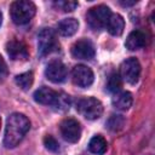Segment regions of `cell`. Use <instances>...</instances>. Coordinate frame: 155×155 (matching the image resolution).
I'll list each match as a JSON object with an SVG mask.
<instances>
[{
    "label": "cell",
    "instance_id": "obj_1",
    "mask_svg": "<svg viewBox=\"0 0 155 155\" xmlns=\"http://www.w3.org/2000/svg\"><path fill=\"white\" fill-rule=\"evenodd\" d=\"M30 122L28 117L19 113H13L7 117L5 136H4V145L6 148H15L17 147L27 132L29 131Z\"/></svg>",
    "mask_w": 155,
    "mask_h": 155
},
{
    "label": "cell",
    "instance_id": "obj_2",
    "mask_svg": "<svg viewBox=\"0 0 155 155\" xmlns=\"http://www.w3.org/2000/svg\"><path fill=\"white\" fill-rule=\"evenodd\" d=\"M10 12H11V18L13 23L18 25H23L29 23L31 18L35 16L36 7L29 0H18L12 2Z\"/></svg>",
    "mask_w": 155,
    "mask_h": 155
},
{
    "label": "cell",
    "instance_id": "obj_3",
    "mask_svg": "<svg viewBox=\"0 0 155 155\" xmlns=\"http://www.w3.org/2000/svg\"><path fill=\"white\" fill-rule=\"evenodd\" d=\"M76 110L85 119L96 120L103 114V105L94 97H82L76 102Z\"/></svg>",
    "mask_w": 155,
    "mask_h": 155
},
{
    "label": "cell",
    "instance_id": "obj_4",
    "mask_svg": "<svg viewBox=\"0 0 155 155\" xmlns=\"http://www.w3.org/2000/svg\"><path fill=\"white\" fill-rule=\"evenodd\" d=\"M110 16H111V12L108 6L98 5L87 11L86 22L93 30H99V29L107 27Z\"/></svg>",
    "mask_w": 155,
    "mask_h": 155
},
{
    "label": "cell",
    "instance_id": "obj_5",
    "mask_svg": "<svg viewBox=\"0 0 155 155\" xmlns=\"http://www.w3.org/2000/svg\"><path fill=\"white\" fill-rule=\"evenodd\" d=\"M59 47L58 41L56 39V34L50 28H44L40 30L38 35V51L40 56L50 54Z\"/></svg>",
    "mask_w": 155,
    "mask_h": 155
},
{
    "label": "cell",
    "instance_id": "obj_6",
    "mask_svg": "<svg viewBox=\"0 0 155 155\" xmlns=\"http://www.w3.org/2000/svg\"><path fill=\"white\" fill-rule=\"evenodd\" d=\"M120 78L121 80L133 85L138 81L140 75V64L137 58L131 57L124 61L120 65Z\"/></svg>",
    "mask_w": 155,
    "mask_h": 155
},
{
    "label": "cell",
    "instance_id": "obj_7",
    "mask_svg": "<svg viewBox=\"0 0 155 155\" xmlns=\"http://www.w3.org/2000/svg\"><path fill=\"white\" fill-rule=\"evenodd\" d=\"M59 130H61L62 137L67 142H69V143H76L80 139V136H81V126H80V124L75 119H71V117L64 119L61 122Z\"/></svg>",
    "mask_w": 155,
    "mask_h": 155
},
{
    "label": "cell",
    "instance_id": "obj_8",
    "mask_svg": "<svg viewBox=\"0 0 155 155\" xmlns=\"http://www.w3.org/2000/svg\"><path fill=\"white\" fill-rule=\"evenodd\" d=\"M71 78H73V82L79 86V87H88L90 85H92L94 75L91 68H88L87 65L84 64H78L74 67L73 71H71Z\"/></svg>",
    "mask_w": 155,
    "mask_h": 155
},
{
    "label": "cell",
    "instance_id": "obj_9",
    "mask_svg": "<svg viewBox=\"0 0 155 155\" xmlns=\"http://www.w3.org/2000/svg\"><path fill=\"white\" fill-rule=\"evenodd\" d=\"M45 75L50 81H52L54 84L63 82L68 75V69L62 61L56 59L47 64V67L45 69Z\"/></svg>",
    "mask_w": 155,
    "mask_h": 155
},
{
    "label": "cell",
    "instance_id": "obj_10",
    "mask_svg": "<svg viewBox=\"0 0 155 155\" xmlns=\"http://www.w3.org/2000/svg\"><path fill=\"white\" fill-rule=\"evenodd\" d=\"M71 54L78 59H92L94 57V46L87 39L78 40L71 46Z\"/></svg>",
    "mask_w": 155,
    "mask_h": 155
},
{
    "label": "cell",
    "instance_id": "obj_11",
    "mask_svg": "<svg viewBox=\"0 0 155 155\" xmlns=\"http://www.w3.org/2000/svg\"><path fill=\"white\" fill-rule=\"evenodd\" d=\"M6 52L10 56V58L13 61H27L29 57L27 45L17 39L10 40L6 44Z\"/></svg>",
    "mask_w": 155,
    "mask_h": 155
},
{
    "label": "cell",
    "instance_id": "obj_12",
    "mask_svg": "<svg viewBox=\"0 0 155 155\" xmlns=\"http://www.w3.org/2000/svg\"><path fill=\"white\" fill-rule=\"evenodd\" d=\"M57 96H58V92L53 91L50 87L42 86L34 92V101L44 105H54Z\"/></svg>",
    "mask_w": 155,
    "mask_h": 155
},
{
    "label": "cell",
    "instance_id": "obj_13",
    "mask_svg": "<svg viewBox=\"0 0 155 155\" xmlns=\"http://www.w3.org/2000/svg\"><path fill=\"white\" fill-rule=\"evenodd\" d=\"M145 34L140 30H133L128 34L125 46L126 48H128L130 51H134V50H139L142 47L145 46Z\"/></svg>",
    "mask_w": 155,
    "mask_h": 155
},
{
    "label": "cell",
    "instance_id": "obj_14",
    "mask_svg": "<svg viewBox=\"0 0 155 155\" xmlns=\"http://www.w3.org/2000/svg\"><path fill=\"white\" fill-rule=\"evenodd\" d=\"M58 33L62 36H71L79 29V22L75 18H64L57 24Z\"/></svg>",
    "mask_w": 155,
    "mask_h": 155
},
{
    "label": "cell",
    "instance_id": "obj_15",
    "mask_svg": "<svg viewBox=\"0 0 155 155\" xmlns=\"http://www.w3.org/2000/svg\"><path fill=\"white\" fill-rule=\"evenodd\" d=\"M113 105L119 110H127L132 105V94L127 91L117 92L113 97Z\"/></svg>",
    "mask_w": 155,
    "mask_h": 155
},
{
    "label": "cell",
    "instance_id": "obj_16",
    "mask_svg": "<svg viewBox=\"0 0 155 155\" xmlns=\"http://www.w3.org/2000/svg\"><path fill=\"white\" fill-rule=\"evenodd\" d=\"M124 28H125L124 18L120 15H111L107 24L108 31L114 36H119L124 33Z\"/></svg>",
    "mask_w": 155,
    "mask_h": 155
},
{
    "label": "cell",
    "instance_id": "obj_17",
    "mask_svg": "<svg viewBox=\"0 0 155 155\" xmlns=\"http://www.w3.org/2000/svg\"><path fill=\"white\" fill-rule=\"evenodd\" d=\"M107 148H108L107 140H105L102 136H99V134L94 136V137L90 140V143H88V149H90V151L93 153V154H97V155L104 154V153L107 151Z\"/></svg>",
    "mask_w": 155,
    "mask_h": 155
},
{
    "label": "cell",
    "instance_id": "obj_18",
    "mask_svg": "<svg viewBox=\"0 0 155 155\" xmlns=\"http://www.w3.org/2000/svg\"><path fill=\"white\" fill-rule=\"evenodd\" d=\"M16 84L22 88V90H29L34 82V75L31 71H25L16 76Z\"/></svg>",
    "mask_w": 155,
    "mask_h": 155
},
{
    "label": "cell",
    "instance_id": "obj_19",
    "mask_svg": "<svg viewBox=\"0 0 155 155\" xmlns=\"http://www.w3.org/2000/svg\"><path fill=\"white\" fill-rule=\"evenodd\" d=\"M122 80L117 73H111L107 81V90L111 93H117L121 90Z\"/></svg>",
    "mask_w": 155,
    "mask_h": 155
},
{
    "label": "cell",
    "instance_id": "obj_20",
    "mask_svg": "<svg viewBox=\"0 0 155 155\" xmlns=\"http://www.w3.org/2000/svg\"><path fill=\"white\" fill-rule=\"evenodd\" d=\"M125 124V119L121 115H111L108 121H107V126L110 131H120L124 127Z\"/></svg>",
    "mask_w": 155,
    "mask_h": 155
},
{
    "label": "cell",
    "instance_id": "obj_21",
    "mask_svg": "<svg viewBox=\"0 0 155 155\" xmlns=\"http://www.w3.org/2000/svg\"><path fill=\"white\" fill-rule=\"evenodd\" d=\"M53 5L58 10H62L63 12H71L78 6V2L76 1H70V0H58V1H54Z\"/></svg>",
    "mask_w": 155,
    "mask_h": 155
},
{
    "label": "cell",
    "instance_id": "obj_22",
    "mask_svg": "<svg viewBox=\"0 0 155 155\" xmlns=\"http://www.w3.org/2000/svg\"><path fill=\"white\" fill-rule=\"evenodd\" d=\"M70 105V97L63 92H58V96H57V99H56V103L53 107H56L57 109H61V110H67Z\"/></svg>",
    "mask_w": 155,
    "mask_h": 155
},
{
    "label": "cell",
    "instance_id": "obj_23",
    "mask_svg": "<svg viewBox=\"0 0 155 155\" xmlns=\"http://www.w3.org/2000/svg\"><path fill=\"white\" fill-rule=\"evenodd\" d=\"M44 145H45V148H46L47 150H50V151H57V150L59 149L58 142L56 140L54 137H52V136H50V134H47V136L44 137Z\"/></svg>",
    "mask_w": 155,
    "mask_h": 155
},
{
    "label": "cell",
    "instance_id": "obj_24",
    "mask_svg": "<svg viewBox=\"0 0 155 155\" xmlns=\"http://www.w3.org/2000/svg\"><path fill=\"white\" fill-rule=\"evenodd\" d=\"M8 74V69H7V65H6V62L4 61V58L0 56V81L5 80L6 76Z\"/></svg>",
    "mask_w": 155,
    "mask_h": 155
},
{
    "label": "cell",
    "instance_id": "obj_25",
    "mask_svg": "<svg viewBox=\"0 0 155 155\" xmlns=\"http://www.w3.org/2000/svg\"><path fill=\"white\" fill-rule=\"evenodd\" d=\"M120 4L122 6H131V5H134L136 1H120Z\"/></svg>",
    "mask_w": 155,
    "mask_h": 155
},
{
    "label": "cell",
    "instance_id": "obj_26",
    "mask_svg": "<svg viewBox=\"0 0 155 155\" xmlns=\"http://www.w3.org/2000/svg\"><path fill=\"white\" fill-rule=\"evenodd\" d=\"M1 23H2V15H1V12H0V25H1Z\"/></svg>",
    "mask_w": 155,
    "mask_h": 155
},
{
    "label": "cell",
    "instance_id": "obj_27",
    "mask_svg": "<svg viewBox=\"0 0 155 155\" xmlns=\"http://www.w3.org/2000/svg\"><path fill=\"white\" fill-rule=\"evenodd\" d=\"M0 126H1V119H0Z\"/></svg>",
    "mask_w": 155,
    "mask_h": 155
}]
</instances>
